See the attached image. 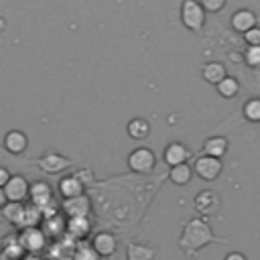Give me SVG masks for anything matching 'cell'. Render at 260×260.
<instances>
[{
    "mask_svg": "<svg viewBox=\"0 0 260 260\" xmlns=\"http://www.w3.org/2000/svg\"><path fill=\"white\" fill-rule=\"evenodd\" d=\"M203 152L213 158H221L228 152V140L223 136H211L203 142Z\"/></svg>",
    "mask_w": 260,
    "mask_h": 260,
    "instance_id": "ac0fdd59",
    "label": "cell"
},
{
    "mask_svg": "<svg viewBox=\"0 0 260 260\" xmlns=\"http://www.w3.org/2000/svg\"><path fill=\"white\" fill-rule=\"evenodd\" d=\"M63 260H71V258H63Z\"/></svg>",
    "mask_w": 260,
    "mask_h": 260,
    "instance_id": "836d02e7",
    "label": "cell"
},
{
    "mask_svg": "<svg viewBox=\"0 0 260 260\" xmlns=\"http://www.w3.org/2000/svg\"><path fill=\"white\" fill-rule=\"evenodd\" d=\"M128 136L134 138V140H144L148 134H150V124L144 120V118H134L128 122Z\"/></svg>",
    "mask_w": 260,
    "mask_h": 260,
    "instance_id": "d6986e66",
    "label": "cell"
},
{
    "mask_svg": "<svg viewBox=\"0 0 260 260\" xmlns=\"http://www.w3.org/2000/svg\"><path fill=\"white\" fill-rule=\"evenodd\" d=\"M65 225H67V221L63 219V215L61 213H51V215H47L45 219H43V234L45 236H51V238H57V236H61L63 232H65Z\"/></svg>",
    "mask_w": 260,
    "mask_h": 260,
    "instance_id": "9a60e30c",
    "label": "cell"
},
{
    "mask_svg": "<svg viewBox=\"0 0 260 260\" xmlns=\"http://www.w3.org/2000/svg\"><path fill=\"white\" fill-rule=\"evenodd\" d=\"M244 116L250 122H260V100H250L244 104Z\"/></svg>",
    "mask_w": 260,
    "mask_h": 260,
    "instance_id": "4316f807",
    "label": "cell"
},
{
    "mask_svg": "<svg viewBox=\"0 0 260 260\" xmlns=\"http://www.w3.org/2000/svg\"><path fill=\"white\" fill-rule=\"evenodd\" d=\"M191 156L189 148L181 142H171L167 148H165V162L169 167H177V165H183L187 162V158Z\"/></svg>",
    "mask_w": 260,
    "mask_h": 260,
    "instance_id": "8fae6325",
    "label": "cell"
},
{
    "mask_svg": "<svg viewBox=\"0 0 260 260\" xmlns=\"http://www.w3.org/2000/svg\"><path fill=\"white\" fill-rule=\"evenodd\" d=\"M223 260H248V258H246L242 252H230V254H228Z\"/></svg>",
    "mask_w": 260,
    "mask_h": 260,
    "instance_id": "1f68e13d",
    "label": "cell"
},
{
    "mask_svg": "<svg viewBox=\"0 0 260 260\" xmlns=\"http://www.w3.org/2000/svg\"><path fill=\"white\" fill-rule=\"evenodd\" d=\"M199 4L205 8V10H211V12H217L223 8L225 0H199Z\"/></svg>",
    "mask_w": 260,
    "mask_h": 260,
    "instance_id": "f546056e",
    "label": "cell"
},
{
    "mask_svg": "<svg viewBox=\"0 0 260 260\" xmlns=\"http://www.w3.org/2000/svg\"><path fill=\"white\" fill-rule=\"evenodd\" d=\"M65 232L71 238L83 240L91 232V221H89V217H69L67 219V225H65Z\"/></svg>",
    "mask_w": 260,
    "mask_h": 260,
    "instance_id": "4fadbf2b",
    "label": "cell"
},
{
    "mask_svg": "<svg viewBox=\"0 0 260 260\" xmlns=\"http://www.w3.org/2000/svg\"><path fill=\"white\" fill-rule=\"evenodd\" d=\"M203 77H205V81L217 85L221 79L228 77V75H225V67H223L221 63H207V65L203 67Z\"/></svg>",
    "mask_w": 260,
    "mask_h": 260,
    "instance_id": "7402d4cb",
    "label": "cell"
},
{
    "mask_svg": "<svg viewBox=\"0 0 260 260\" xmlns=\"http://www.w3.org/2000/svg\"><path fill=\"white\" fill-rule=\"evenodd\" d=\"M28 197H30V203L37 205L41 211H45L47 207L53 205V189L47 181L32 183L30 189H28Z\"/></svg>",
    "mask_w": 260,
    "mask_h": 260,
    "instance_id": "52a82bcc",
    "label": "cell"
},
{
    "mask_svg": "<svg viewBox=\"0 0 260 260\" xmlns=\"http://www.w3.org/2000/svg\"><path fill=\"white\" fill-rule=\"evenodd\" d=\"M61 209L69 215V217H87L89 215V209H91V203L85 195L81 197H73V199H65Z\"/></svg>",
    "mask_w": 260,
    "mask_h": 260,
    "instance_id": "30bf717a",
    "label": "cell"
},
{
    "mask_svg": "<svg viewBox=\"0 0 260 260\" xmlns=\"http://www.w3.org/2000/svg\"><path fill=\"white\" fill-rule=\"evenodd\" d=\"M232 26L240 32H248L250 28L256 26V16L252 10H238L232 14Z\"/></svg>",
    "mask_w": 260,
    "mask_h": 260,
    "instance_id": "2e32d148",
    "label": "cell"
},
{
    "mask_svg": "<svg viewBox=\"0 0 260 260\" xmlns=\"http://www.w3.org/2000/svg\"><path fill=\"white\" fill-rule=\"evenodd\" d=\"M16 242L20 244V248H22L24 252L37 254V252H41V250L45 248V244H47V236L43 234L41 228H24V230H20Z\"/></svg>",
    "mask_w": 260,
    "mask_h": 260,
    "instance_id": "3957f363",
    "label": "cell"
},
{
    "mask_svg": "<svg viewBox=\"0 0 260 260\" xmlns=\"http://www.w3.org/2000/svg\"><path fill=\"white\" fill-rule=\"evenodd\" d=\"M213 240H215V236H213L209 223L205 219H201V217H193L183 225V232H181V238H179V246L187 254H195L197 250L205 248Z\"/></svg>",
    "mask_w": 260,
    "mask_h": 260,
    "instance_id": "6da1fadb",
    "label": "cell"
},
{
    "mask_svg": "<svg viewBox=\"0 0 260 260\" xmlns=\"http://www.w3.org/2000/svg\"><path fill=\"white\" fill-rule=\"evenodd\" d=\"M91 246H93V250L98 252L100 258H108V256L116 254V250H118V240H116L114 234H110V232H100V234L93 236Z\"/></svg>",
    "mask_w": 260,
    "mask_h": 260,
    "instance_id": "9c48e42d",
    "label": "cell"
},
{
    "mask_svg": "<svg viewBox=\"0 0 260 260\" xmlns=\"http://www.w3.org/2000/svg\"><path fill=\"white\" fill-rule=\"evenodd\" d=\"M71 260H100V256H98V252L93 250V246L89 242L81 240L79 244H75Z\"/></svg>",
    "mask_w": 260,
    "mask_h": 260,
    "instance_id": "603a6c76",
    "label": "cell"
},
{
    "mask_svg": "<svg viewBox=\"0 0 260 260\" xmlns=\"http://www.w3.org/2000/svg\"><path fill=\"white\" fill-rule=\"evenodd\" d=\"M154 165H156V156H154V152L148 150V148H136V150H132L130 156H128V167H130L134 173H140V175L150 173V171L154 169Z\"/></svg>",
    "mask_w": 260,
    "mask_h": 260,
    "instance_id": "277c9868",
    "label": "cell"
},
{
    "mask_svg": "<svg viewBox=\"0 0 260 260\" xmlns=\"http://www.w3.org/2000/svg\"><path fill=\"white\" fill-rule=\"evenodd\" d=\"M244 39H246V43H248L250 47H256V45H260V28H258V26L250 28L248 32H244Z\"/></svg>",
    "mask_w": 260,
    "mask_h": 260,
    "instance_id": "f1b7e54d",
    "label": "cell"
},
{
    "mask_svg": "<svg viewBox=\"0 0 260 260\" xmlns=\"http://www.w3.org/2000/svg\"><path fill=\"white\" fill-rule=\"evenodd\" d=\"M8 179H10V173H8L4 167H0V189H2V187L8 183Z\"/></svg>",
    "mask_w": 260,
    "mask_h": 260,
    "instance_id": "4dcf8cb0",
    "label": "cell"
},
{
    "mask_svg": "<svg viewBox=\"0 0 260 260\" xmlns=\"http://www.w3.org/2000/svg\"><path fill=\"white\" fill-rule=\"evenodd\" d=\"M6 203H8V199H6V195H4V191L0 189V209H2V207H4Z\"/></svg>",
    "mask_w": 260,
    "mask_h": 260,
    "instance_id": "d6a6232c",
    "label": "cell"
},
{
    "mask_svg": "<svg viewBox=\"0 0 260 260\" xmlns=\"http://www.w3.org/2000/svg\"><path fill=\"white\" fill-rule=\"evenodd\" d=\"M191 175H193V169L187 162L177 165V167H171V181L175 185H187L191 181Z\"/></svg>",
    "mask_w": 260,
    "mask_h": 260,
    "instance_id": "cb8c5ba5",
    "label": "cell"
},
{
    "mask_svg": "<svg viewBox=\"0 0 260 260\" xmlns=\"http://www.w3.org/2000/svg\"><path fill=\"white\" fill-rule=\"evenodd\" d=\"M154 256V248H148L144 244H130L126 250V260H152Z\"/></svg>",
    "mask_w": 260,
    "mask_h": 260,
    "instance_id": "44dd1931",
    "label": "cell"
},
{
    "mask_svg": "<svg viewBox=\"0 0 260 260\" xmlns=\"http://www.w3.org/2000/svg\"><path fill=\"white\" fill-rule=\"evenodd\" d=\"M69 165H71V160L65 158V156H61V154H47V156H43V158L39 160V167H41L45 173H51V175L65 171Z\"/></svg>",
    "mask_w": 260,
    "mask_h": 260,
    "instance_id": "5bb4252c",
    "label": "cell"
},
{
    "mask_svg": "<svg viewBox=\"0 0 260 260\" xmlns=\"http://www.w3.org/2000/svg\"><path fill=\"white\" fill-rule=\"evenodd\" d=\"M181 20H183V24H185L189 30H193V32L201 30V26H203V22H205L203 6H201L197 0H185L183 6H181Z\"/></svg>",
    "mask_w": 260,
    "mask_h": 260,
    "instance_id": "7a4b0ae2",
    "label": "cell"
},
{
    "mask_svg": "<svg viewBox=\"0 0 260 260\" xmlns=\"http://www.w3.org/2000/svg\"><path fill=\"white\" fill-rule=\"evenodd\" d=\"M221 158H213V156H207V154H203V156H199L197 160H195V167H193V171L197 173V177L199 179H203V181H213V179H217L219 177V173H221Z\"/></svg>",
    "mask_w": 260,
    "mask_h": 260,
    "instance_id": "8992f818",
    "label": "cell"
},
{
    "mask_svg": "<svg viewBox=\"0 0 260 260\" xmlns=\"http://www.w3.org/2000/svg\"><path fill=\"white\" fill-rule=\"evenodd\" d=\"M41 219H43V213H41V209H39L37 205L28 203V205H24V211H22V219H20L18 228H20V230H24V228H37Z\"/></svg>",
    "mask_w": 260,
    "mask_h": 260,
    "instance_id": "ffe728a7",
    "label": "cell"
},
{
    "mask_svg": "<svg viewBox=\"0 0 260 260\" xmlns=\"http://www.w3.org/2000/svg\"><path fill=\"white\" fill-rule=\"evenodd\" d=\"M28 189H30V185H28V181L22 175H10L8 183L2 187L6 199L14 201V203H22L28 197Z\"/></svg>",
    "mask_w": 260,
    "mask_h": 260,
    "instance_id": "5b68a950",
    "label": "cell"
},
{
    "mask_svg": "<svg viewBox=\"0 0 260 260\" xmlns=\"http://www.w3.org/2000/svg\"><path fill=\"white\" fill-rule=\"evenodd\" d=\"M195 209L201 213V215H213L217 209H219V197L215 191L211 189H205V191H199L195 195V201H193Z\"/></svg>",
    "mask_w": 260,
    "mask_h": 260,
    "instance_id": "ba28073f",
    "label": "cell"
},
{
    "mask_svg": "<svg viewBox=\"0 0 260 260\" xmlns=\"http://www.w3.org/2000/svg\"><path fill=\"white\" fill-rule=\"evenodd\" d=\"M26 144H28V138H26L20 130H12V132H8V134L4 136V146H6V150L12 152V154L24 152Z\"/></svg>",
    "mask_w": 260,
    "mask_h": 260,
    "instance_id": "e0dca14e",
    "label": "cell"
},
{
    "mask_svg": "<svg viewBox=\"0 0 260 260\" xmlns=\"http://www.w3.org/2000/svg\"><path fill=\"white\" fill-rule=\"evenodd\" d=\"M85 191V185L79 177H63L59 181V193L65 199H73V197H81Z\"/></svg>",
    "mask_w": 260,
    "mask_h": 260,
    "instance_id": "7c38bea8",
    "label": "cell"
},
{
    "mask_svg": "<svg viewBox=\"0 0 260 260\" xmlns=\"http://www.w3.org/2000/svg\"><path fill=\"white\" fill-rule=\"evenodd\" d=\"M22 211H24V203L8 201V203L2 207V215H4L10 223H14L16 228H18V223H20V219H22Z\"/></svg>",
    "mask_w": 260,
    "mask_h": 260,
    "instance_id": "d4e9b609",
    "label": "cell"
},
{
    "mask_svg": "<svg viewBox=\"0 0 260 260\" xmlns=\"http://www.w3.org/2000/svg\"><path fill=\"white\" fill-rule=\"evenodd\" d=\"M238 81L234 79V77H225V79H221L219 83H217V91H219V95H223V98H234L236 93H238Z\"/></svg>",
    "mask_w": 260,
    "mask_h": 260,
    "instance_id": "484cf974",
    "label": "cell"
},
{
    "mask_svg": "<svg viewBox=\"0 0 260 260\" xmlns=\"http://www.w3.org/2000/svg\"><path fill=\"white\" fill-rule=\"evenodd\" d=\"M246 63L252 65V67H260V45L250 47L246 51Z\"/></svg>",
    "mask_w": 260,
    "mask_h": 260,
    "instance_id": "83f0119b",
    "label": "cell"
}]
</instances>
